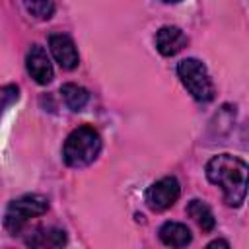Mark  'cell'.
<instances>
[{"label":"cell","mask_w":249,"mask_h":249,"mask_svg":"<svg viewBox=\"0 0 249 249\" xmlns=\"http://www.w3.org/2000/svg\"><path fill=\"white\" fill-rule=\"evenodd\" d=\"M206 177L224 191L228 206H241L247 195V163L231 154L214 156L206 163Z\"/></svg>","instance_id":"cell-1"},{"label":"cell","mask_w":249,"mask_h":249,"mask_svg":"<svg viewBox=\"0 0 249 249\" xmlns=\"http://www.w3.org/2000/svg\"><path fill=\"white\" fill-rule=\"evenodd\" d=\"M49 49H51V54L54 56V60L60 64V68L72 70V68L78 66L80 56H78L76 45L70 39V35H66V33H53L49 37Z\"/></svg>","instance_id":"cell-7"},{"label":"cell","mask_w":249,"mask_h":249,"mask_svg":"<svg viewBox=\"0 0 249 249\" xmlns=\"http://www.w3.org/2000/svg\"><path fill=\"white\" fill-rule=\"evenodd\" d=\"M101 152V136L93 126H78L74 128L64 142L62 158L70 167H86L95 161Z\"/></svg>","instance_id":"cell-2"},{"label":"cell","mask_w":249,"mask_h":249,"mask_svg":"<svg viewBox=\"0 0 249 249\" xmlns=\"http://www.w3.org/2000/svg\"><path fill=\"white\" fill-rule=\"evenodd\" d=\"M160 239L169 245V247H185L191 243L193 235H191V230L185 226V224H179V222H165L161 228H160Z\"/></svg>","instance_id":"cell-9"},{"label":"cell","mask_w":249,"mask_h":249,"mask_svg":"<svg viewBox=\"0 0 249 249\" xmlns=\"http://www.w3.org/2000/svg\"><path fill=\"white\" fill-rule=\"evenodd\" d=\"M183 47H187V35L183 29L175 25H163L156 31V49L163 56H173L177 54Z\"/></svg>","instance_id":"cell-8"},{"label":"cell","mask_w":249,"mask_h":249,"mask_svg":"<svg viewBox=\"0 0 249 249\" xmlns=\"http://www.w3.org/2000/svg\"><path fill=\"white\" fill-rule=\"evenodd\" d=\"M23 6L37 19H49L54 12V2L53 0H23Z\"/></svg>","instance_id":"cell-13"},{"label":"cell","mask_w":249,"mask_h":249,"mask_svg":"<svg viewBox=\"0 0 249 249\" xmlns=\"http://www.w3.org/2000/svg\"><path fill=\"white\" fill-rule=\"evenodd\" d=\"M49 210V200L41 195H23L12 200L4 214V226L8 231L18 233L31 218H37Z\"/></svg>","instance_id":"cell-4"},{"label":"cell","mask_w":249,"mask_h":249,"mask_svg":"<svg viewBox=\"0 0 249 249\" xmlns=\"http://www.w3.org/2000/svg\"><path fill=\"white\" fill-rule=\"evenodd\" d=\"M177 76L181 78L187 91L196 101H210L214 97V84L206 66L198 58H183L177 64Z\"/></svg>","instance_id":"cell-3"},{"label":"cell","mask_w":249,"mask_h":249,"mask_svg":"<svg viewBox=\"0 0 249 249\" xmlns=\"http://www.w3.org/2000/svg\"><path fill=\"white\" fill-rule=\"evenodd\" d=\"M31 247H60L66 243V233L58 228H41L25 239Z\"/></svg>","instance_id":"cell-11"},{"label":"cell","mask_w":249,"mask_h":249,"mask_svg":"<svg viewBox=\"0 0 249 249\" xmlns=\"http://www.w3.org/2000/svg\"><path fill=\"white\" fill-rule=\"evenodd\" d=\"M25 66H27L29 76L41 86H47L54 76L51 58L41 45H31V49L27 51V56H25Z\"/></svg>","instance_id":"cell-6"},{"label":"cell","mask_w":249,"mask_h":249,"mask_svg":"<svg viewBox=\"0 0 249 249\" xmlns=\"http://www.w3.org/2000/svg\"><path fill=\"white\" fill-rule=\"evenodd\" d=\"M60 93H62V99L64 103L68 105V109L72 111H82L89 99V93L86 88L78 86V84H64L60 88Z\"/></svg>","instance_id":"cell-12"},{"label":"cell","mask_w":249,"mask_h":249,"mask_svg":"<svg viewBox=\"0 0 249 249\" xmlns=\"http://www.w3.org/2000/svg\"><path fill=\"white\" fill-rule=\"evenodd\" d=\"M187 214L195 220V224L204 231V233H210L216 226V220H214V214L210 210V206L198 198H193L189 204H187Z\"/></svg>","instance_id":"cell-10"},{"label":"cell","mask_w":249,"mask_h":249,"mask_svg":"<svg viewBox=\"0 0 249 249\" xmlns=\"http://www.w3.org/2000/svg\"><path fill=\"white\" fill-rule=\"evenodd\" d=\"M208 247H210V249H212V247H230V243L224 241V239H214V241L208 243Z\"/></svg>","instance_id":"cell-15"},{"label":"cell","mask_w":249,"mask_h":249,"mask_svg":"<svg viewBox=\"0 0 249 249\" xmlns=\"http://www.w3.org/2000/svg\"><path fill=\"white\" fill-rule=\"evenodd\" d=\"M161 2H167V4H173V2H179V0H161Z\"/></svg>","instance_id":"cell-16"},{"label":"cell","mask_w":249,"mask_h":249,"mask_svg":"<svg viewBox=\"0 0 249 249\" xmlns=\"http://www.w3.org/2000/svg\"><path fill=\"white\" fill-rule=\"evenodd\" d=\"M18 97H19V89H18V86H14V84L2 86V88H0V113H2L6 107H10L12 103H16Z\"/></svg>","instance_id":"cell-14"},{"label":"cell","mask_w":249,"mask_h":249,"mask_svg":"<svg viewBox=\"0 0 249 249\" xmlns=\"http://www.w3.org/2000/svg\"><path fill=\"white\" fill-rule=\"evenodd\" d=\"M181 195V187H179V181L175 177H163L156 183H152L144 195V200L148 204L150 210L154 212H163L167 210L169 206H173L177 202Z\"/></svg>","instance_id":"cell-5"}]
</instances>
